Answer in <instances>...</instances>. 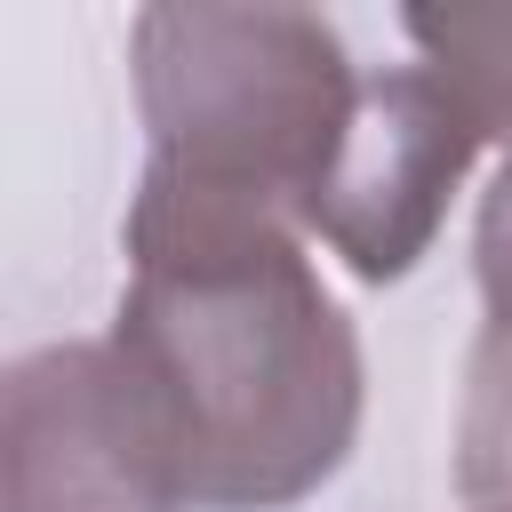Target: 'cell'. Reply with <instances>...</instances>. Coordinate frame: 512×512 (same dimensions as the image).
<instances>
[{"label": "cell", "instance_id": "cell-1", "mask_svg": "<svg viewBox=\"0 0 512 512\" xmlns=\"http://www.w3.org/2000/svg\"><path fill=\"white\" fill-rule=\"evenodd\" d=\"M112 352L184 512H288L360 440V328L272 208L136 176Z\"/></svg>", "mask_w": 512, "mask_h": 512}, {"label": "cell", "instance_id": "cell-3", "mask_svg": "<svg viewBox=\"0 0 512 512\" xmlns=\"http://www.w3.org/2000/svg\"><path fill=\"white\" fill-rule=\"evenodd\" d=\"M0 512H184L104 336L40 344L0 368Z\"/></svg>", "mask_w": 512, "mask_h": 512}, {"label": "cell", "instance_id": "cell-6", "mask_svg": "<svg viewBox=\"0 0 512 512\" xmlns=\"http://www.w3.org/2000/svg\"><path fill=\"white\" fill-rule=\"evenodd\" d=\"M472 272H480V336L488 344H512V152L496 168V184L480 192V216H472Z\"/></svg>", "mask_w": 512, "mask_h": 512}, {"label": "cell", "instance_id": "cell-2", "mask_svg": "<svg viewBox=\"0 0 512 512\" xmlns=\"http://www.w3.org/2000/svg\"><path fill=\"white\" fill-rule=\"evenodd\" d=\"M144 176L224 192L312 232L360 112V64L312 8H144L128 32Z\"/></svg>", "mask_w": 512, "mask_h": 512}, {"label": "cell", "instance_id": "cell-4", "mask_svg": "<svg viewBox=\"0 0 512 512\" xmlns=\"http://www.w3.org/2000/svg\"><path fill=\"white\" fill-rule=\"evenodd\" d=\"M472 152H480V128L464 120V104L424 64H384L360 80V112L312 208V232L344 256L352 280L384 288L432 248Z\"/></svg>", "mask_w": 512, "mask_h": 512}, {"label": "cell", "instance_id": "cell-5", "mask_svg": "<svg viewBox=\"0 0 512 512\" xmlns=\"http://www.w3.org/2000/svg\"><path fill=\"white\" fill-rule=\"evenodd\" d=\"M456 496L464 512H512V344H472L456 408Z\"/></svg>", "mask_w": 512, "mask_h": 512}]
</instances>
